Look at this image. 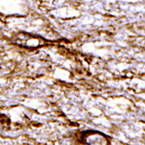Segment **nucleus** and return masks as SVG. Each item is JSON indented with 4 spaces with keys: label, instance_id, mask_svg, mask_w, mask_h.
<instances>
[{
    "label": "nucleus",
    "instance_id": "nucleus-1",
    "mask_svg": "<svg viewBox=\"0 0 145 145\" xmlns=\"http://www.w3.org/2000/svg\"><path fill=\"white\" fill-rule=\"evenodd\" d=\"M81 140L87 144H99L105 143V137L98 132L95 131H87L82 136Z\"/></svg>",
    "mask_w": 145,
    "mask_h": 145
},
{
    "label": "nucleus",
    "instance_id": "nucleus-2",
    "mask_svg": "<svg viewBox=\"0 0 145 145\" xmlns=\"http://www.w3.org/2000/svg\"><path fill=\"white\" fill-rule=\"evenodd\" d=\"M28 38H26L25 40L22 42H19L20 45L26 47V48H36L41 45V40L37 37H27Z\"/></svg>",
    "mask_w": 145,
    "mask_h": 145
}]
</instances>
